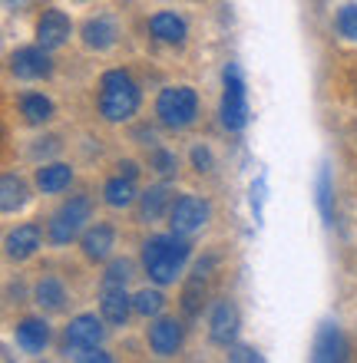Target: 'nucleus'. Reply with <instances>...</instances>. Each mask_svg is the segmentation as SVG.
Segmentation results:
<instances>
[{
	"label": "nucleus",
	"mask_w": 357,
	"mask_h": 363,
	"mask_svg": "<svg viewBox=\"0 0 357 363\" xmlns=\"http://www.w3.org/2000/svg\"><path fill=\"white\" fill-rule=\"evenodd\" d=\"M318 208L324 225H334V185H331V169L324 165L318 172Z\"/></svg>",
	"instance_id": "25"
},
{
	"label": "nucleus",
	"mask_w": 357,
	"mask_h": 363,
	"mask_svg": "<svg viewBox=\"0 0 357 363\" xmlns=\"http://www.w3.org/2000/svg\"><path fill=\"white\" fill-rule=\"evenodd\" d=\"M222 83H225V89H222V109H219L222 125L229 133H241L245 123H248V93H245V77H241L238 63L225 67Z\"/></svg>",
	"instance_id": "5"
},
{
	"label": "nucleus",
	"mask_w": 357,
	"mask_h": 363,
	"mask_svg": "<svg viewBox=\"0 0 357 363\" xmlns=\"http://www.w3.org/2000/svg\"><path fill=\"white\" fill-rule=\"evenodd\" d=\"M119 172H126V175H133V179H136V172H139V169H136L133 162H119Z\"/></svg>",
	"instance_id": "34"
},
{
	"label": "nucleus",
	"mask_w": 357,
	"mask_h": 363,
	"mask_svg": "<svg viewBox=\"0 0 357 363\" xmlns=\"http://www.w3.org/2000/svg\"><path fill=\"white\" fill-rule=\"evenodd\" d=\"M189 255H192V245L179 231H172V235H153L143 245V268L155 284H172L175 277L182 274Z\"/></svg>",
	"instance_id": "1"
},
{
	"label": "nucleus",
	"mask_w": 357,
	"mask_h": 363,
	"mask_svg": "<svg viewBox=\"0 0 357 363\" xmlns=\"http://www.w3.org/2000/svg\"><path fill=\"white\" fill-rule=\"evenodd\" d=\"M20 116H23L27 123L40 125L53 116V103H50L43 93H23L20 96Z\"/></svg>",
	"instance_id": "24"
},
{
	"label": "nucleus",
	"mask_w": 357,
	"mask_h": 363,
	"mask_svg": "<svg viewBox=\"0 0 357 363\" xmlns=\"http://www.w3.org/2000/svg\"><path fill=\"white\" fill-rule=\"evenodd\" d=\"M149 33H153L159 43H172V47H182L185 37H189V23H185L179 13H172V10H159V13L149 20Z\"/></svg>",
	"instance_id": "12"
},
{
	"label": "nucleus",
	"mask_w": 357,
	"mask_h": 363,
	"mask_svg": "<svg viewBox=\"0 0 357 363\" xmlns=\"http://www.w3.org/2000/svg\"><path fill=\"white\" fill-rule=\"evenodd\" d=\"M232 360H258V354L255 350H248V347H241V350H235Z\"/></svg>",
	"instance_id": "33"
},
{
	"label": "nucleus",
	"mask_w": 357,
	"mask_h": 363,
	"mask_svg": "<svg viewBox=\"0 0 357 363\" xmlns=\"http://www.w3.org/2000/svg\"><path fill=\"white\" fill-rule=\"evenodd\" d=\"M182 337H185L182 324L172 320V317H163V320H155L149 327V347H153L155 357H172L182 347Z\"/></svg>",
	"instance_id": "11"
},
{
	"label": "nucleus",
	"mask_w": 357,
	"mask_h": 363,
	"mask_svg": "<svg viewBox=\"0 0 357 363\" xmlns=\"http://www.w3.org/2000/svg\"><path fill=\"white\" fill-rule=\"evenodd\" d=\"M27 205V182L20 179V175L7 172L4 175V182H0V208L7 211H17Z\"/></svg>",
	"instance_id": "23"
},
{
	"label": "nucleus",
	"mask_w": 357,
	"mask_h": 363,
	"mask_svg": "<svg viewBox=\"0 0 357 363\" xmlns=\"http://www.w3.org/2000/svg\"><path fill=\"white\" fill-rule=\"evenodd\" d=\"M139 86L126 69H109L99 79V113L106 123H126L139 109Z\"/></svg>",
	"instance_id": "2"
},
{
	"label": "nucleus",
	"mask_w": 357,
	"mask_h": 363,
	"mask_svg": "<svg viewBox=\"0 0 357 363\" xmlns=\"http://www.w3.org/2000/svg\"><path fill=\"white\" fill-rule=\"evenodd\" d=\"M155 119L165 129H189L199 119V96L192 86H165L155 96Z\"/></svg>",
	"instance_id": "3"
},
{
	"label": "nucleus",
	"mask_w": 357,
	"mask_h": 363,
	"mask_svg": "<svg viewBox=\"0 0 357 363\" xmlns=\"http://www.w3.org/2000/svg\"><path fill=\"white\" fill-rule=\"evenodd\" d=\"M334 27L344 40H357V4H348V7L338 10V17H334Z\"/></svg>",
	"instance_id": "28"
},
{
	"label": "nucleus",
	"mask_w": 357,
	"mask_h": 363,
	"mask_svg": "<svg viewBox=\"0 0 357 363\" xmlns=\"http://www.w3.org/2000/svg\"><path fill=\"white\" fill-rule=\"evenodd\" d=\"M70 33H73V23L63 10H47L37 23V43L47 50H60L70 40Z\"/></svg>",
	"instance_id": "9"
},
{
	"label": "nucleus",
	"mask_w": 357,
	"mask_h": 363,
	"mask_svg": "<svg viewBox=\"0 0 357 363\" xmlns=\"http://www.w3.org/2000/svg\"><path fill=\"white\" fill-rule=\"evenodd\" d=\"M89 215H93V199H89V195H73V199H67L50 215V225H47L50 241H53V245H70V241L83 231Z\"/></svg>",
	"instance_id": "4"
},
{
	"label": "nucleus",
	"mask_w": 357,
	"mask_h": 363,
	"mask_svg": "<svg viewBox=\"0 0 357 363\" xmlns=\"http://www.w3.org/2000/svg\"><path fill=\"white\" fill-rule=\"evenodd\" d=\"M73 182V169L63 162H53V165H40L37 169V189L43 195H60L63 189H70Z\"/></svg>",
	"instance_id": "21"
},
{
	"label": "nucleus",
	"mask_w": 357,
	"mask_h": 363,
	"mask_svg": "<svg viewBox=\"0 0 357 363\" xmlns=\"http://www.w3.org/2000/svg\"><path fill=\"white\" fill-rule=\"evenodd\" d=\"M40 248V225H20L7 235V258L27 261Z\"/></svg>",
	"instance_id": "16"
},
{
	"label": "nucleus",
	"mask_w": 357,
	"mask_h": 363,
	"mask_svg": "<svg viewBox=\"0 0 357 363\" xmlns=\"http://www.w3.org/2000/svg\"><path fill=\"white\" fill-rule=\"evenodd\" d=\"M79 245H83L87 261H106L113 255V248H116V231L109 225H93V228H87Z\"/></svg>",
	"instance_id": "14"
},
{
	"label": "nucleus",
	"mask_w": 357,
	"mask_h": 363,
	"mask_svg": "<svg viewBox=\"0 0 357 363\" xmlns=\"http://www.w3.org/2000/svg\"><path fill=\"white\" fill-rule=\"evenodd\" d=\"M235 334H238V311L232 301H219L212 307V317H209V337H212V344L229 347Z\"/></svg>",
	"instance_id": "10"
},
{
	"label": "nucleus",
	"mask_w": 357,
	"mask_h": 363,
	"mask_svg": "<svg viewBox=\"0 0 357 363\" xmlns=\"http://www.w3.org/2000/svg\"><path fill=\"white\" fill-rule=\"evenodd\" d=\"M33 301H37L43 311H60L63 301H67V287H63V281L53 274L40 277L37 287H33Z\"/></svg>",
	"instance_id": "22"
},
{
	"label": "nucleus",
	"mask_w": 357,
	"mask_h": 363,
	"mask_svg": "<svg viewBox=\"0 0 357 363\" xmlns=\"http://www.w3.org/2000/svg\"><path fill=\"white\" fill-rule=\"evenodd\" d=\"M119 37V27L113 17H89L83 23V43L89 50H109Z\"/></svg>",
	"instance_id": "15"
},
{
	"label": "nucleus",
	"mask_w": 357,
	"mask_h": 363,
	"mask_svg": "<svg viewBox=\"0 0 357 363\" xmlns=\"http://www.w3.org/2000/svg\"><path fill=\"white\" fill-rule=\"evenodd\" d=\"M4 4H7V7H10V10H20V7H27L30 0H4Z\"/></svg>",
	"instance_id": "35"
},
{
	"label": "nucleus",
	"mask_w": 357,
	"mask_h": 363,
	"mask_svg": "<svg viewBox=\"0 0 357 363\" xmlns=\"http://www.w3.org/2000/svg\"><path fill=\"white\" fill-rule=\"evenodd\" d=\"M10 69L13 77L20 79H47L53 73V60H50L47 47H20L13 57H10Z\"/></svg>",
	"instance_id": "8"
},
{
	"label": "nucleus",
	"mask_w": 357,
	"mask_h": 363,
	"mask_svg": "<svg viewBox=\"0 0 357 363\" xmlns=\"http://www.w3.org/2000/svg\"><path fill=\"white\" fill-rule=\"evenodd\" d=\"M192 165H195V172H212V165H215L212 149H209V145H195L192 149Z\"/></svg>",
	"instance_id": "32"
},
{
	"label": "nucleus",
	"mask_w": 357,
	"mask_h": 363,
	"mask_svg": "<svg viewBox=\"0 0 357 363\" xmlns=\"http://www.w3.org/2000/svg\"><path fill=\"white\" fill-rule=\"evenodd\" d=\"M248 201H251V211H255V221H261V205H265V175H258V179L251 182Z\"/></svg>",
	"instance_id": "31"
},
{
	"label": "nucleus",
	"mask_w": 357,
	"mask_h": 363,
	"mask_svg": "<svg viewBox=\"0 0 357 363\" xmlns=\"http://www.w3.org/2000/svg\"><path fill=\"white\" fill-rule=\"evenodd\" d=\"M17 344L23 347L27 354H40V350L50 344L47 320H40V317H23L17 324Z\"/></svg>",
	"instance_id": "19"
},
{
	"label": "nucleus",
	"mask_w": 357,
	"mask_h": 363,
	"mask_svg": "<svg viewBox=\"0 0 357 363\" xmlns=\"http://www.w3.org/2000/svg\"><path fill=\"white\" fill-rule=\"evenodd\" d=\"M129 281V261H113L103 274V287H126Z\"/></svg>",
	"instance_id": "30"
},
{
	"label": "nucleus",
	"mask_w": 357,
	"mask_h": 363,
	"mask_svg": "<svg viewBox=\"0 0 357 363\" xmlns=\"http://www.w3.org/2000/svg\"><path fill=\"white\" fill-rule=\"evenodd\" d=\"M103 320H99L97 314H79L73 317L67 324V330H63V344H67V350H89V347H99L103 344Z\"/></svg>",
	"instance_id": "7"
},
{
	"label": "nucleus",
	"mask_w": 357,
	"mask_h": 363,
	"mask_svg": "<svg viewBox=\"0 0 357 363\" xmlns=\"http://www.w3.org/2000/svg\"><path fill=\"white\" fill-rule=\"evenodd\" d=\"M99 311L109 324H126L129 320V311L133 307V297L126 294L123 287H103V297H99Z\"/></svg>",
	"instance_id": "17"
},
{
	"label": "nucleus",
	"mask_w": 357,
	"mask_h": 363,
	"mask_svg": "<svg viewBox=\"0 0 357 363\" xmlns=\"http://www.w3.org/2000/svg\"><path fill=\"white\" fill-rule=\"evenodd\" d=\"M169 208H172V189L169 185H153L139 195V218L143 221L163 218Z\"/></svg>",
	"instance_id": "18"
},
{
	"label": "nucleus",
	"mask_w": 357,
	"mask_h": 363,
	"mask_svg": "<svg viewBox=\"0 0 357 363\" xmlns=\"http://www.w3.org/2000/svg\"><path fill=\"white\" fill-rule=\"evenodd\" d=\"M175 155L169 152V149H153V155H149V169L153 172H159L163 179H169V175H175Z\"/></svg>",
	"instance_id": "29"
},
{
	"label": "nucleus",
	"mask_w": 357,
	"mask_h": 363,
	"mask_svg": "<svg viewBox=\"0 0 357 363\" xmlns=\"http://www.w3.org/2000/svg\"><path fill=\"white\" fill-rule=\"evenodd\" d=\"M348 357V340L338 324H321L314 337V360H344Z\"/></svg>",
	"instance_id": "13"
},
{
	"label": "nucleus",
	"mask_w": 357,
	"mask_h": 363,
	"mask_svg": "<svg viewBox=\"0 0 357 363\" xmlns=\"http://www.w3.org/2000/svg\"><path fill=\"white\" fill-rule=\"evenodd\" d=\"M202 297H205V277L202 274H192V281L185 284L182 291V311L185 317H195L202 311Z\"/></svg>",
	"instance_id": "26"
},
{
	"label": "nucleus",
	"mask_w": 357,
	"mask_h": 363,
	"mask_svg": "<svg viewBox=\"0 0 357 363\" xmlns=\"http://www.w3.org/2000/svg\"><path fill=\"white\" fill-rule=\"evenodd\" d=\"M139 199V191H136V179L133 175H113V179L103 185V201H106L109 208H126V205H133Z\"/></svg>",
	"instance_id": "20"
},
{
	"label": "nucleus",
	"mask_w": 357,
	"mask_h": 363,
	"mask_svg": "<svg viewBox=\"0 0 357 363\" xmlns=\"http://www.w3.org/2000/svg\"><path fill=\"white\" fill-rule=\"evenodd\" d=\"M133 307H136V314L139 317H155V314H163V307H165V297L163 291H139V294L133 297Z\"/></svg>",
	"instance_id": "27"
},
{
	"label": "nucleus",
	"mask_w": 357,
	"mask_h": 363,
	"mask_svg": "<svg viewBox=\"0 0 357 363\" xmlns=\"http://www.w3.org/2000/svg\"><path fill=\"white\" fill-rule=\"evenodd\" d=\"M209 218H212V205L205 199H199V195H182L169 208V225H172V231L185 235V238L195 235V231H202L209 225Z\"/></svg>",
	"instance_id": "6"
}]
</instances>
